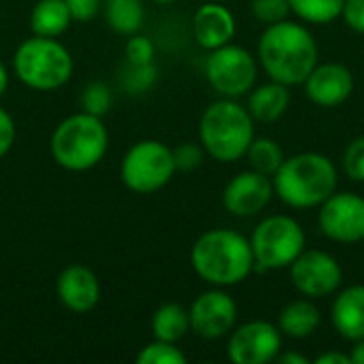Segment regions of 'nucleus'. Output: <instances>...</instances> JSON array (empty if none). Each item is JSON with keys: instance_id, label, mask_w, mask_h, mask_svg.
Returning a JSON list of instances; mask_svg holds the SVG:
<instances>
[{"instance_id": "1", "label": "nucleus", "mask_w": 364, "mask_h": 364, "mask_svg": "<svg viewBox=\"0 0 364 364\" xmlns=\"http://www.w3.org/2000/svg\"><path fill=\"white\" fill-rule=\"evenodd\" d=\"M318 43L311 30L299 21H277L267 26L258 38V64L271 81L301 85L318 64Z\"/></svg>"}, {"instance_id": "2", "label": "nucleus", "mask_w": 364, "mask_h": 364, "mask_svg": "<svg viewBox=\"0 0 364 364\" xmlns=\"http://www.w3.org/2000/svg\"><path fill=\"white\" fill-rule=\"evenodd\" d=\"M194 273L213 288L243 284L254 271L250 239L230 228H213L196 239L190 252Z\"/></svg>"}, {"instance_id": "3", "label": "nucleus", "mask_w": 364, "mask_h": 364, "mask_svg": "<svg viewBox=\"0 0 364 364\" xmlns=\"http://www.w3.org/2000/svg\"><path fill=\"white\" fill-rule=\"evenodd\" d=\"M275 196L292 209H316L337 192V168L333 160L318 151H303L284 158L275 171Z\"/></svg>"}, {"instance_id": "4", "label": "nucleus", "mask_w": 364, "mask_h": 364, "mask_svg": "<svg viewBox=\"0 0 364 364\" xmlns=\"http://www.w3.org/2000/svg\"><path fill=\"white\" fill-rule=\"evenodd\" d=\"M200 145L207 156L222 164L237 162L245 158L256 130L254 117L247 107L239 105L235 98H222L209 105L198 124Z\"/></svg>"}, {"instance_id": "5", "label": "nucleus", "mask_w": 364, "mask_h": 364, "mask_svg": "<svg viewBox=\"0 0 364 364\" xmlns=\"http://www.w3.org/2000/svg\"><path fill=\"white\" fill-rule=\"evenodd\" d=\"M109 149V132L102 117L92 113H75L62 119L51 134L53 160L73 173L94 168Z\"/></svg>"}, {"instance_id": "6", "label": "nucleus", "mask_w": 364, "mask_h": 364, "mask_svg": "<svg viewBox=\"0 0 364 364\" xmlns=\"http://www.w3.org/2000/svg\"><path fill=\"white\" fill-rule=\"evenodd\" d=\"M13 68L23 85L51 92L66 85L73 77V55L60 41L34 34L17 47Z\"/></svg>"}, {"instance_id": "7", "label": "nucleus", "mask_w": 364, "mask_h": 364, "mask_svg": "<svg viewBox=\"0 0 364 364\" xmlns=\"http://www.w3.org/2000/svg\"><path fill=\"white\" fill-rule=\"evenodd\" d=\"M254 269L279 271L288 269L307 245L303 226L290 215H269L252 232Z\"/></svg>"}, {"instance_id": "8", "label": "nucleus", "mask_w": 364, "mask_h": 364, "mask_svg": "<svg viewBox=\"0 0 364 364\" xmlns=\"http://www.w3.org/2000/svg\"><path fill=\"white\" fill-rule=\"evenodd\" d=\"M173 149L156 139L134 143L122 160V181L136 194H154L162 190L175 175Z\"/></svg>"}, {"instance_id": "9", "label": "nucleus", "mask_w": 364, "mask_h": 364, "mask_svg": "<svg viewBox=\"0 0 364 364\" xmlns=\"http://www.w3.org/2000/svg\"><path fill=\"white\" fill-rule=\"evenodd\" d=\"M205 77L224 98H239L252 92L258 77V62L245 47L228 43L209 53Z\"/></svg>"}, {"instance_id": "10", "label": "nucleus", "mask_w": 364, "mask_h": 364, "mask_svg": "<svg viewBox=\"0 0 364 364\" xmlns=\"http://www.w3.org/2000/svg\"><path fill=\"white\" fill-rule=\"evenodd\" d=\"M288 269L294 290L314 301L335 294L343 284L339 260L322 250H305Z\"/></svg>"}, {"instance_id": "11", "label": "nucleus", "mask_w": 364, "mask_h": 364, "mask_svg": "<svg viewBox=\"0 0 364 364\" xmlns=\"http://www.w3.org/2000/svg\"><path fill=\"white\" fill-rule=\"evenodd\" d=\"M324 237L337 243L364 241V198L354 192H333L318 211Z\"/></svg>"}, {"instance_id": "12", "label": "nucleus", "mask_w": 364, "mask_h": 364, "mask_svg": "<svg viewBox=\"0 0 364 364\" xmlns=\"http://www.w3.org/2000/svg\"><path fill=\"white\" fill-rule=\"evenodd\" d=\"M277 324L267 320H252L230 331L228 358L235 364H267L277 360L282 352Z\"/></svg>"}, {"instance_id": "13", "label": "nucleus", "mask_w": 364, "mask_h": 364, "mask_svg": "<svg viewBox=\"0 0 364 364\" xmlns=\"http://www.w3.org/2000/svg\"><path fill=\"white\" fill-rule=\"evenodd\" d=\"M190 331L203 339H222L237 324V303L222 288L198 294L188 309Z\"/></svg>"}, {"instance_id": "14", "label": "nucleus", "mask_w": 364, "mask_h": 364, "mask_svg": "<svg viewBox=\"0 0 364 364\" xmlns=\"http://www.w3.org/2000/svg\"><path fill=\"white\" fill-rule=\"evenodd\" d=\"M273 179L269 175H262L258 171H243L235 175L224 192H222V205L230 215L237 218H252L258 215L269 207L273 200Z\"/></svg>"}, {"instance_id": "15", "label": "nucleus", "mask_w": 364, "mask_h": 364, "mask_svg": "<svg viewBox=\"0 0 364 364\" xmlns=\"http://www.w3.org/2000/svg\"><path fill=\"white\" fill-rule=\"evenodd\" d=\"M307 98L322 107L333 109L343 105L354 92V75L341 62H324L316 64L309 77L303 81Z\"/></svg>"}, {"instance_id": "16", "label": "nucleus", "mask_w": 364, "mask_h": 364, "mask_svg": "<svg viewBox=\"0 0 364 364\" xmlns=\"http://www.w3.org/2000/svg\"><path fill=\"white\" fill-rule=\"evenodd\" d=\"M58 299L66 309L75 314L92 311L100 301L98 277L94 275L92 269L83 264L66 267L58 277Z\"/></svg>"}, {"instance_id": "17", "label": "nucleus", "mask_w": 364, "mask_h": 364, "mask_svg": "<svg viewBox=\"0 0 364 364\" xmlns=\"http://www.w3.org/2000/svg\"><path fill=\"white\" fill-rule=\"evenodd\" d=\"M192 30H194V38L196 43L207 49L213 51L218 47L228 45L235 38L237 32V21L230 9H226L220 2H207L203 4L192 19Z\"/></svg>"}, {"instance_id": "18", "label": "nucleus", "mask_w": 364, "mask_h": 364, "mask_svg": "<svg viewBox=\"0 0 364 364\" xmlns=\"http://www.w3.org/2000/svg\"><path fill=\"white\" fill-rule=\"evenodd\" d=\"M333 326L346 341L364 339V286L354 284L341 290L333 303Z\"/></svg>"}, {"instance_id": "19", "label": "nucleus", "mask_w": 364, "mask_h": 364, "mask_svg": "<svg viewBox=\"0 0 364 364\" xmlns=\"http://www.w3.org/2000/svg\"><path fill=\"white\" fill-rule=\"evenodd\" d=\"M322 322V314L314 299H296L288 303L277 316V328L284 337L290 339H307L311 337Z\"/></svg>"}, {"instance_id": "20", "label": "nucleus", "mask_w": 364, "mask_h": 364, "mask_svg": "<svg viewBox=\"0 0 364 364\" xmlns=\"http://www.w3.org/2000/svg\"><path fill=\"white\" fill-rule=\"evenodd\" d=\"M290 100L292 96H290L288 85L271 81V83L258 85L256 90L252 87L250 98H247V111L254 117V122L273 124L288 111Z\"/></svg>"}, {"instance_id": "21", "label": "nucleus", "mask_w": 364, "mask_h": 364, "mask_svg": "<svg viewBox=\"0 0 364 364\" xmlns=\"http://www.w3.org/2000/svg\"><path fill=\"white\" fill-rule=\"evenodd\" d=\"M73 17L66 0H38L30 15V28L36 36L58 38L70 26Z\"/></svg>"}, {"instance_id": "22", "label": "nucleus", "mask_w": 364, "mask_h": 364, "mask_svg": "<svg viewBox=\"0 0 364 364\" xmlns=\"http://www.w3.org/2000/svg\"><path fill=\"white\" fill-rule=\"evenodd\" d=\"M151 331L154 337L160 341L177 343L181 341L190 331V314L179 303H164L156 309L151 318Z\"/></svg>"}, {"instance_id": "23", "label": "nucleus", "mask_w": 364, "mask_h": 364, "mask_svg": "<svg viewBox=\"0 0 364 364\" xmlns=\"http://www.w3.org/2000/svg\"><path fill=\"white\" fill-rule=\"evenodd\" d=\"M105 17L113 32L136 34L145 19V9L141 0H105Z\"/></svg>"}, {"instance_id": "24", "label": "nucleus", "mask_w": 364, "mask_h": 364, "mask_svg": "<svg viewBox=\"0 0 364 364\" xmlns=\"http://www.w3.org/2000/svg\"><path fill=\"white\" fill-rule=\"evenodd\" d=\"M252 171H258L262 175H269L273 177L275 171L282 166L284 162V149L279 147V143L271 136H254L252 145L247 147V154H245Z\"/></svg>"}, {"instance_id": "25", "label": "nucleus", "mask_w": 364, "mask_h": 364, "mask_svg": "<svg viewBox=\"0 0 364 364\" xmlns=\"http://www.w3.org/2000/svg\"><path fill=\"white\" fill-rule=\"evenodd\" d=\"M290 13H294L305 23L326 26L341 17L346 0H288Z\"/></svg>"}, {"instance_id": "26", "label": "nucleus", "mask_w": 364, "mask_h": 364, "mask_svg": "<svg viewBox=\"0 0 364 364\" xmlns=\"http://www.w3.org/2000/svg\"><path fill=\"white\" fill-rule=\"evenodd\" d=\"M186 360H188L186 354L175 343L160 341V339L147 343L136 356L139 364H186Z\"/></svg>"}, {"instance_id": "27", "label": "nucleus", "mask_w": 364, "mask_h": 364, "mask_svg": "<svg viewBox=\"0 0 364 364\" xmlns=\"http://www.w3.org/2000/svg\"><path fill=\"white\" fill-rule=\"evenodd\" d=\"M113 105V92L107 83L102 81H92L83 87L81 92V107L85 113H92V115H107L109 109Z\"/></svg>"}, {"instance_id": "28", "label": "nucleus", "mask_w": 364, "mask_h": 364, "mask_svg": "<svg viewBox=\"0 0 364 364\" xmlns=\"http://www.w3.org/2000/svg\"><path fill=\"white\" fill-rule=\"evenodd\" d=\"M156 77H158V70L154 62L151 64H126L122 81L128 92L141 94V92H147L156 83Z\"/></svg>"}, {"instance_id": "29", "label": "nucleus", "mask_w": 364, "mask_h": 364, "mask_svg": "<svg viewBox=\"0 0 364 364\" xmlns=\"http://www.w3.org/2000/svg\"><path fill=\"white\" fill-rule=\"evenodd\" d=\"M343 171L352 181H364V134L348 143L343 151Z\"/></svg>"}, {"instance_id": "30", "label": "nucleus", "mask_w": 364, "mask_h": 364, "mask_svg": "<svg viewBox=\"0 0 364 364\" xmlns=\"http://www.w3.org/2000/svg\"><path fill=\"white\" fill-rule=\"evenodd\" d=\"M252 13L258 21L271 26L288 19L290 4L288 0H252Z\"/></svg>"}, {"instance_id": "31", "label": "nucleus", "mask_w": 364, "mask_h": 364, "mask_svg": "<svg viewBox=\"0 0 364 364\" xmlns=\"http://www.w3.org/2000/svg\"><path fill=\"white\" fill-rule=\"evenodd\" d=\"M154 53H156L154 43L141 34H130V38L124 47V55H126L128 64H151Z\"/></svg>"}, {"instance_id": "32", "label": "nucleus", "mask_w": 364, "mask_h": 364, "mask_svg": "<svg viewBox=\"0 0 364 364\" xmlns=\"http://www.w3.org/2000/svg\"><path fill=\"white\" fill-rule=\"evenodd\" d=\"M173 160H175L177 171L190 173L203 164L205 149H203V145H196V143H181L173 149Z\"/></svg>"}, {"instance_id": "33", "label": "nucleus", "mask_w": 364, "mask_h": 364, "mask_svg": "<svg viewBox=\"0 0 364 364\" xmlns=\"http://www.w3.org/2000/svg\"><path fill=\"white\" fill-rule=\"evenodd\" d=\"M341 17L350 30L364 34V0H346Z\"/></svg>"}, {"instance_id": "34", "label": "nucleus", "mask_w": 364, "mask_h": 364, "mask_svg": "<svg viewBox=\"0 0 364 364\" xmlns=\"http://www.w3.org/2000/svg\"><path fill=\"white\" fill-rule=\"evenodd\" d=\"M66 4L75 21H90L100 11V0H66Z\"/></svg>"}, {"instance_id": "35", "label": "nucleus", "mask_w": 364, "mask_h": 364, "mask_svg": "<svg viewBox=\"0 0 364 364\" xmlns=\"http://www.w3.org/2000/svg\"><path fill=\"white\" fill-rule=\"evenodd\" d=\"M15 143V122L13 117L0 107V160L11 151Z\"/></svg>"}, {"instance_id": "36", "label": "nucleus", "mask_w": 364, "mask_h": 364, "mask_svg": "<svg viewBox=\"0 0 364 364\" xmlns=\"http://www.w3.org/2000/svg\"><path fill=\"white\" fill-rule=\"evenodd\" d=\"M318 364H352L350 363V354L343 352H324L322 356L316 358Z\"/></svg>"}, {"instance_id": "37", "label": "nucleus", "mask_w": 364, "mask_h": 364, "mask_svg": "<svg viewBox=\"0 0 364 364\" xmlns=\"http://www.w3.org/2000/svg\"><path fill=\"white\" fill-rule=\"evenodd\" d=\"M277 363L282 364H309V358L299 352H279Z\"/></svg>"}, {"instance_id": "38", "label": "nucleus", "mask_w": 364, "mask_h": 364, "mask_svg": "<svg viewBox=\"0 0 364 364\" xmlns=\"http://www.w3.org/2000/svg\"><path fill=\"white\" fill-rule=\"evenodd\" d=\"M350 363L364 364V339L354 341V348H352V352H350Z\"/></svg>"}, {"instance_id": "39", "label": "nucleus", "mask_w": 364, "mask_h": 364, "mask_svg": "<svg viewBox=\"0 0 364 364\" xmlns=\"http://www.w3.org/2000/svg\"><path fill=\"white\" fill-rule=\"evenodd\" d=\"M6 87H9V70H6V66L0 62V98L4 96Z\"/></svg>"}, {"instance_id": "40", "label": "nucleus", "mask_w": 364, "mask_h": 364, "mask_svg": "<svg viewBox=\"0 0 364 364\" xmlns=\"http://www.w3.org/2000/svg\"><path fill=\"white\" fill-rule=\"evenodd\" d=\"M156 4H171V2H175V0H154Z\"/></svg>"}]
</instances>
